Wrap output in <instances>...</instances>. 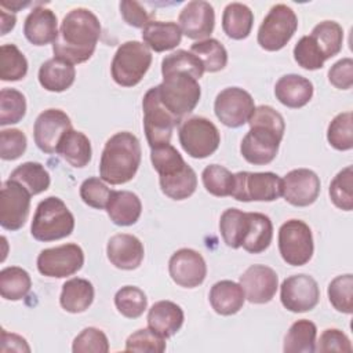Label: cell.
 I'll list each match as a JSON object with an SVG mask.
<instances>
[{
  "label": "cell",
  "mask_w": 353,
  "mask_h": 353,
  "mask_svg": "<svg viewBox=\"0 0 353 353\" xmlns=\"http://www.w3.org/2000/svg\"><path fill=\"white\" fill-rule=\"evenodd\" d=\"M94 301V285L91 281L73 277L63 283L59 303L69 313H81L87 310Z\"/></svg>",
  "instance_id": "obj_31"
},
{
  "label": "cell",
  "mask_w": 353,
  "mask_h": 353,
  "mask_svg": "<svg viewBox=\"0 0 353 353\" xmlns=\"http://www.w3.org/2000/svg\"><path fill=\"white\" fill-rule=\"evenodd\" d=\"M26 113L25 95L15 88H3L0 91V125L15 124Z\"/></svg>",
  "instance_id": "obj_46"
},
{
  "label": "cell",
  "mask_w": 353,
  "mask_h": 353,
  "mask_svg": "<svg viewBox=\"0 0 353 353\" xmlns=\"http://www.w3.org/2000/svg\"><path fill=\"white\" fill-rule=\"evenodd\" d=\"M161 84L157 85L161 105L179 121L190 113L200 101L201 88L197 79L181 70L164 72Z\"/></svg>",
  "instance_id": "obj_4"
},
{
  "label": "cell",
  "mask_w": 353,
  "mask_h": 353,
  "mask_svg": "<svg viewBox=\"0 0 353 353\" xmlns=\"http://www.w3.org/2000/svg\"><path fill=\"white\" fill-rule=\"evenodd\" d=\"M139 164V139L132 132L120 131L105 143L99 161V175L103 182L121 185L135 176Z\"/></svg>",
  "instance_id": "obj_3"
},
{
  "label": "cell",
  "mask_w": 353,
  "mask_h": 353,
  "mask_svg": "<svg viewBox=\"0 0 353 353\" xmlns=\"http://www.w3.org/2000/svg\"><path fill=\"white\" fill-rule=\"evenodd\" d=\"M255 109L251 94L240 87L222 90L214 102V112L218 120L226 127L237 128L248 123Z\"/></svg>",
  "instance_id": "obj_14"
},
{
  "label": "cell",
  "mask_w": 353,
  "mask_h": 353,
  "mask_svg": "<svg viewBox=\"0 0 353 353\" xmlns=\"http://www.w3.org/2000/svg\"><path fill=\"white\" fill-rule=\"evenodd\" d=\"M32 287L29 273L18 266H8L0 272V294L4 299L19 301L28 295Z\"/></svg>",
  "instance_id": "obj_35"
},
{
  "label": "cell",
  "mask_w": 353,
  "mask_h": 353,
  "mask_svg": "<svg viewBox=\"0 0 353 353\" xmlns=\"http://www.w3.org/2000/svg\"><path fill=\"white\" fill-rule=\"evenodd\" d=\"M247 225V212L239 208H228L222 212L219 219L221 236L228 247L240 248L244 230Z\"/></svg>",
  "instance_id": "obj_40"
},
{
  "label": "cell",
  "mask_w": 353,
  "mask_h": 353,
  "mask_svg": "<svg viewBox=\"0 0 353 353\" xmlns=\"http://www.w3.org/2000/svg\"><path fill=\"white\" fill-rule=\"evenodd\" d=\"M254 14L243 3H230L222 15V29L228 37L234 40L245 39L252 29Z\"/></svg>",
  "instance_id": "obj_32"
},
{
  "label": "cell",
  "mask_w": 353,
  "mask_h": 353,
  "mask_svg": "<svg viewBox=\"0 0 353 353\" xmlns=\"http://www.w3.org/2000/svg\"><path fill=\"white\" fill-rule=\"evenodd\" d=\"M106 254L110 263L116 268L134 270L141 265L145 250L138 237L128 233H117L109 239Z\"/></svg>",
  "instance_id": "obj_21"
},
{
  "label": "cell",
  "mask_w": 353,
  "mask_h": 353,
  "mask_svg": "<svg viewBox=\"0 0 353 353\" xmlns=\"http://www.w3.org/2000/svg\"><path fill=\"white\" fill-rule=\"evenodd\" d=\"M317 352H352V343L345 332L338 328H327L316 342Z\"/></svg>",
  "instance_id": "obj_54"
},
{
  "label": "cell",
  "mask_w": 353,
  "mask_h": 353,
  "mask_svg": "<svg viewBox=\"0 0 353 353\" xmlns=\"http://www.w3.org/2000/svg\"><path fill=\"white\" fill-rule=\"evenodd\" d=\"M112 190L105 185V182L97 176H91L85 179L80 186V197L81 200L92 207V208H106L108 200L110 197Z\"/></svg>",
  "instance_id": "obj_52"
},
{
  "label": "cell",
  "mask_w": 353,
  "mask_h": 353,
  "mask_svg": "<svg viewBox=\"0 0 353 353\" xmlns=\"http://www.w3.org/2000/svg\"><path fill=\"white\" fill-rule=\"evenodd\" d=\"M283 194V179L274 172L234 174L232 197L239 201H273Z\"/></svg>",
  "instance_id": "obj_10"
},
{
  "label": "cell",
  "mask_w": 353,
  "mask_h": 353,
  "mask_svg": "<svg viewBox=\"0 0 353 353\" xmlns=\"http://www.w3.org/2000/svg\"><path fill=\"white\" fill-rule=\"evenodd\" d=\"M84 252L74 243L43 250L37 256V270L46 277H68L81 269Z\"/></svg>",
  "instance_id": "obj_12"
},
{
  "label": "cell",
  "mask_w": 353,
  "mask_h": 353,
  "mask_svg": "<svg viewBox=\"0 0 353 353\" xmlns=\"http://www.w3.org/2000/svg\"><path fill=\"white\" fill-rule=\"evenodd\" d=\"M316 335L317 327L313 321L298 320L290 327L284 338L283 350L285 353H312L316 347Z\"/></svg>",
  "instance_id": "obj_33"
},
{
  "label": "cell",
  "mask_w": 353,
  "mask_h": 353,
  "mask_svg": "<svg viewBox=\"0 0 353 353\" xmlns=\"http://www.w3.org/2000/svg\"><path fill=\"white\" fill-rule=\"evenodd\" d=\"M114 305L120 314L127 319H137L148 307L145 292L135 285H124L114 295Z\"/></svg>",
  "instance_id": "obj_41"
},
{
  "label": "cell",
  "mask_w": 353,
  "mask_h": 353,
  "mask_svg": "<svg viewBox=\"0 0 353 353\" xmlns=\"http://www.w3.org/2000/svg\"><path fill=\"white\" fill-rule=\"evenodd\" d=\"M72 350L73 353H106L109 341L102 330L87 327L74 338Z\"/></svg>",
  "instance_id": "obj_50"
},
{
  "label": "cell",
  "mask_w": 353,
  "mask_h": 353,
  "mask_svg": "<svg viewBox=\"0 0 353 353\" xmlns=\"http://www.w3.org/2000/svg\"><path fill=\"white\" fill-rule=\"evenodd\" d=\"M320 193V178L309 168H296L283 178V197L295 207L313 204Z\"/></svg>",
  "instance_id": "obj_18"
},
{
  "label": "cell",
  "mask_w": 353,
  "mask_h": 353,
  "mask_svg": "<svg viewBox=\"0 0 353 353\" xmlns=\"http://www.w3.org/2000/svg\"><path fill=\"white\" fill-rule=\"evenodd\" d=\"M245 295L240 284L232 280H221L211 287L210 303L221 316L236 314L244 305Z\"/></svg>",
  "instance_id": "obj_28"
},
{
  "label": "cell",
  "mask_w": 353,
  "mask_h": 353,
  "mask_svg": "<svg viewBox=\"0 0 353 353\" xmlns=\"http://www.w3.org/2000/svg\"><path fill=\"white\" fill-rule=\"evenodd\" d=\"M178 138L182 149L193 159H205L211 156L221 143V135L216 125L201 116L183 120L179 125Z\"/></svg>",
  "instance_id": "obj_7"
},
{
  "label": "cell",
  "mask_w": 353,
  "mask_h": 353,
  "mask_svg": "<svg viewBox=\"0 0 353 353\" xmlns=\"http://www.w3.org/2000/svg\"><path fill=\"white\" fill-rule=\"evenodd\" d=\"M30 4V1H26V3H21V1H4V0H1L0 1V6H1V8L4 10V8H7V10H10V11H12V12H15V11H18L19 8H23V7H26V6H29Z\"/></svg>",
  "instance_id": "obj_59"
},
{
  "label": "cell",
  "mask_w": 353,
  "mask_h": 353,
  "mask_svg": "<svg viewBox=\"0 0 353 353\" xmlns=\"http://www.w3.org/2000/svg\"><path fill=\"white\" fill-rule=\"evenodd\" d=\"M274 95L287 108L298 109L309 103L313 97V84L301 74H284L274 85Z\"/></svg>",
  "instance_id": "obj_23"
},
{
  "label": "cell",
  "mask_w": 353,
  "mask_h": 353,
  "mask_svg": "<svg viewBox=\"0 0 353 353\" xmlns=\"http://www.w3.org/2000/svg\"><path fill=\"white\" fill-rule=\"evenodd\" d=\"M150 160L160 178L171 176L188 165L181 153L170 143L152 148Z\"/></svg>",
  "instance_id": "obj_42"
},
{
  "label": "cell",
  "mask_w": 353,
  "mask_h": 353,
  "mask_svg": "<svg viewBox=\"0 0 353 353\" xmlns=\"http://www.w3.org/2000/svg\"><path fill=\"white\" fill-rule=\"evenodd\" d=\"M106 212L114 225L130 226L139 219L142 203L130 190H112L106 204Z\"/></svg>",
  "instance_id": "obj_25"
},
{
  "label": "cell",
  "mask_w": 353,
  "mask_h": 353,
  "mask_svg": "<svg viewBox=\"0 0 353 353\" xmlns=\"http://www.w3.org/2000/svg\"><path fill=\"white\" fill-rule=\"evenodd\" d=\"M76 77L74 66L61 58H51L39 69V83L47 91L62 92L68 90Z\"/></svg>",
  "instance_id": "obj_27"
},
{
  "label": "cell",
  "mask_w": 353,
  "mask_h": 353,
  "mask_svg": "<svg viewBox=\"0 0 353 353\" xmlns=\"http://www.w3.org/2000/svg\"><path fill=\"white\" fill-rule=\"evenodd\" d=\"M148 327L163 338L175 335L183 324V310L171 301H159L148 312Z\"/></svg>",
  "instance_id": "obj_24"
},
{
  "label": "cell",
  "mask_w": 353,
  "mask_h": 353,
  "mask_svg": "<svg viewBox=\"0 0 353 353\" xmlns=\"http://www.w3.org/2000/svg\"><path fill=\"white\" fill-rule=\"evenodd\" d=\"M294 59L301 68L306 70L321 69L325 62L321 50L310 37V34L303 36L298 40V43L294 47Z\"/></svg>",
  "instance_id": "obj_49"
},
{
  "label": "cell",
  "mask_w": 353,
  "mask_h": 353,
  "mask_svg": "<svg viewBox=\"0 0 353 353\" xmlns=\"http://www.w3.org/2000/svg\"><path fill=\"white\" fill-rule=\"evenodd\" d=\"M72 128L69 116L61 109H47L41 112L33 125L36 146L48 154L57 153L63 134Z\"/></svg>",
  "instance_id": "obj_16"
},
{
  "label": "cell",
  "mask_w": 353,
  "mask_h": 353,
  "mask_svg": "<svg viewBox=\"0 0 353 353\" xmlns=\"http://www.w3.org/2000/svg\"><path fill=\"white\" fill-rule=\"evenodd\" d=\"M310 37L321 50L325 61L332 58L342 50L343 30L342 26L335 21H323L317 23L313 28Z\"/></svg>",
  "instance_id": "obj_37"
},
{
  "label": "cell",
  "mask_w": 353,
  "mask_h": 353,
  "mask_svg": "<svg viewBox=\"0 0 353 353\" xmlns=\"http://www.w3.org/2000/svg\"><path fill=\"white\" fill-rule=\"evenodd\" d=\"M205 190L216 197L230 196L234 185V174L219 164H210L201 172Z\"/></svg>",
  "instance_id": "obj_43"
},
{
  "label": "cell",
  "mask_w": 353,
  "mask_h": 353,
  "mask_svg": "<svg viewBox=\"0 0 353 353\" xmlns=\"http://www.w3.org/2000/svg\"><path fill=\"white\" fill-rule=\"evenodd\" d=\"M161 192L172 200H185L190 197L197 188V175L190 165H186L179 172L159 178Z\"/></svg>",
  "instance_id": "obj_36"
},
{
  "label": "cell",
  "mask_w": 353,
  "mask_h": 353,
  "mask_svg": "<svg viewBox=\"0 0 353 353\" xmlns=\"http://www.w3.org/2000/svg\"><path fill=\"white\" fill-rule=\"evenodd\" d=\"M15 15L7 14L6 10H1V34H6L15 26Z\"/></svg>",
  "instance_id": "obj_58"
},
{
  "label": "cell",
  "mask_w": 353,
  "mask_h": 353,
  "mask_svg": "<svg viewBox=\"0 0 353 353\" xmlns=\"http://www.w3.org/2000/svg\"><path fill=\"white\" fill-rule=\"evenodd\" d=\"M127 352H149L161 353L165 350V338L160 336L154 331L148 328H141L132 332L125 341Z\"/></svg>",
  "instance_id": "obj_51"
},
{
  "label": "cell",
  "mask_w": 353,
  "mask_h": 353,
  "mask_svg": "<svg viewBox=\"0 0 353 353\" xmlns=\"http://www.w3.org/2000/svg\"><path fill=\"white\" fill-rule=\"evenodd\" d=\"M171 70L188 72L199 80L204 73V66L193 52L186 50H178L165 55L161 61V73Z\"/></svg>",
  "instance_id": "obj_48"
},
{
  "label": "cell",
  "mask_w": 353,
  "mask_h": 353,
  "mask_svg": "<svg viewBox=\"0 0 353 353\" xmlns=\"http://www.w3.org/2000/svg\"><path fill=\"white\" fill-rule=\"evenodd\" d=\"M28 73V61L15 44H3L0 48V79L18 81Z\"/></svg>",
  "instance_id": "obj_39"
},
{
  "label": "cell",
  "mask_w": 353,
  "mask_h": 353,
  "mask_svg": "<svg viewBox=\"0 0 353 353\" xmlns=\"http://www.w3.org/2000/svg\"><path fill=\"white\" fill-rule=\"evenodd\" d=\"M273 237V225L268 215L261 212H247V225L241 247L251 254L265 251Z\"/></svg>",
  "instance_id": "obj_26"
},
{
  "label": "cell",
  "mask_w": 353,
  "mask_h": 353,
  "mask_svg": "<svg viewBox=\"0 0 353 353\" xmlns=\"http://www.w3.org/2000/svg\"><path fill=\"white\" fill-rule=\"evenodd\" d=\"M240 285L251 303H268L279 287L277 273L265 265H251L241 276Z\"/></svg>",
  "instance_id": "obj_19"
},
{
  "label": "cell",
  "mask_w": 353,
  "mask_h": 353,
  "mask_svg": "<svg viewBox=\"0 0 353 353\" xmlns=\"http://www.w3.org/2000/svg\"><path fill=\"white\" fill-rule=\"evenodd\" d=\"M143 128L148 143L152 148L170 143L172 137V130L179 120L174 117L160 102L159 88L152 87L146 91L143 101Z\"/></svg>",
  "instance_id": "obj_9"
},
{
  "label": "cell",
  "mask_w": 353,
  "mask_h": 353,
  "mask_svg": "<svg viewBox=\"0 0 353 353\" xmlns=\"http://www.w3.org/2000/svg\"><path fill=\"white\" fill-rule=\"evenodd\" d=\"M73 229L74 216L59 197L50 196L39 203L30 225V233L36 240H59L68 237Z\"/></svg>",
  "instance_id": "obj_5"
},
{
  "label": "cell",
  "mask_w": 353,
  "mask_h": 353,
  "mask_svg": "<svg viewBox=\"0 0 353 353\" xmlns=\"http://www.w3.org/2000/svg\"><path fill=\"white\" fill-rule=\"evenodd\" d=\"M10 179L19 182L26 188L32 196L48 189L51 178L43 164L36 161H26L19 164L10 175Z\"/></svg>",
  "instance_id": "obj_34"
},
{
  "label": "cell",
  "mask_w": 353,
  "mask_h": 353,
  "mask_svg": "<svg viewBox=\"0 0 353 353\" xmlns=\"http://www.w3.org/2000/svg\"><path fill=\"white\" fill-rule=\"evenodd\" d=\"M327 294L334 309L346 314L353 312V276L350 273L336 276L330 283Z\"/></svg>",
  "instance_id": "obj_47"
},
{
  "label": "cell",
  "mask_w": 353,
  "mask_h": 353,
  "mask_svg": "<svg viewBox=\"0 0 353 353\" xmlns=\"http://www.w3.org/2000/svg\"><path fill=\"white\" fill-rule=\"evenodd\" d=\"M298 18L291 7L285 4L273 6L258 29V44L266 51L281 50L294 36Z\"/></svg>",
  "instance_id": "obj_8"
},
{
  "label": "cell",
  "mask_w": 353,
  "mask_h": 353,
  "mask_svg": "<svg viewBox=\"0 0 353 353\" xmlns=\"http://www.w3.org/2000/svg\"><path fill=\"white\" fill-rule=\"evenodd\" d=\"M152 63V52L145 43L130 40L123 43L110 65L113 80L121 87L137 85Z\"/></svg>",
  "instance_id": "obj_6"
},
{
  "label": "cell",
  "mask_w": 353,
  "mask_h": 353,
  "mask_svg": "<svg viewBox=\"0 0 353 353\" xmlns=\"http://www.w3.org/2000/svg\"><path fill=\"white\" fill-rule=\"evenodd\" d=\"M57 153L72 167L83 168L91 160V142L85 134L70 128L63 134Z\"/></svg>",
  "instance_id": "obj_30"
},
{
  "label": "cell",
  "mask_w": 353,
  "mask_h": 353,
  "mask_svg": "<svg viewBox=\"0 0 353 353\" xmlns=\"http://www.w3.org/2000/svg\"><path fill=\"white\" fill-rule=\"evenodd\" d=\"M23 34L33 46L54 43L58 36V21L54 11L44 7L33 8L25 18Z\"/></svg>",
  "instance_id": "obj_22"
},
{
  "label": "cell",
  "mask_w": 353,
  "mask_h": 353,
  "mask_svg": "<svg viewBox=\"0 0 353 353\" xmlns=\"http://www.w3.org/2000/svg\"><path fill=\"white\" fill-rule=\"evenodd\" d=\"M330 83L339 90H349L353 85V61L342 58L335 62L328 70Z\"/></svg>",
  "instance_id": "obj_55"
},
{
  "label": "cell",
  "mask_w": 353,
  "mask_h": 353,
  "mask_svg": "<svg viewBox=\"0 0 353 353\" xmlns=\"http://www.w3.org/2000/svg\"><path fill=\"white\" fill-rule=\"evenodd\" d=\"M101 36V23L97 15L83 7L70 10L62 19L58 36L52 43L55 58L72 65L91 58Z\"/></svg>",
  "instance_id": "obj_1"
},
{
  "label": "cell",
  "mask_w": 353,
  "mask_h": 353,
  "mask_svg": "<svg viewBox=\"0 0 353 353\" xmlns=\"http://www.w3.org/2000/svg\"><path fill=\"white\" fill-rule=\"evenodd\" d=\"M319 299V284L309 274H294L281 283L280 301L283 306L292 313H302L314 309Z\"/></svg>",
  "instance_id": "obj_15"
},
{
  "label": "cell",
  "mask_w": 353,
  "mask_h": 353,
  "mask_svg": "<svg viewBox=\"0 0 353 353\" xmlns=\"http://www.w3.org/2000/svg\"><path fill=\"white\" fill-rule=\"evenodd\" d=\"M190 52H193L201 61L204 72H219L228 63V51L216 39H205L193 43Z\"/></svg>",
  "instance_id": "obj_38"
},
{
  "label": "cell",
  "mask_w": 353,
  "mask_h": 353,
  "mask_svg": "<svg viewBox=\"0 0 353 353\" xmlns=\"http://www.w3.org/2000/svg\"><path fill=\"white\" fill-rule=\"evenodd\" d=\"M330 197L335 207L343 211L353 208V168L352 165L341 170L330 183Z\"/></svg>",
  "instance_id": "obj_45"
},
{
  "label": "cell",
  "mask_w": 353,
  "mask_h": 353,
  "mask_svg": "<svg viewBox=\"0 0 353 353\" xmlns=\"http://www.w3.org/2000/svg\"><path fill=\"white\" fill-rule=\"evenodd\" d=\"M327 139L336 150H350L353 148V116L352 112L336 114L327 130Z\"/></svg>",
  "instance_id": "obj_44"
},
{
  "label": "cell",
  "mask_w": 353,
  "mask_h": 353,
  "mask_svg": "<svg viewBox=\"0 0 353 353\" xmlns=\"http://www.w3.org/2000/svg\"><path fill=\"white\" fill-rule=\"evenodd\" d=\"M30 192L19 182L7 179L0 192V225L7 230L21 229L29 215Z\"/></svg>",
  "instance_id": "obj_13"
},
{
  "label": "cell",
  "mask_w": 353,
  "mask_h": 353,
  "mask_svg": "<svg viewBox=\"0 0 353 353\" xmlns=\"http://www.w3.org/2000/svg\"><path fill=\"white\" fill-rule=\"evenodd\" d=\"M142 39L148 48L163 52L175 48L182 39V30L175 22L150 21L142 29Z\"/></svg>",
  "instance_id": "obj_29"
},
{
  "label": "cell",
  "mask_w": 353,
  "mask_h": 353,
  "mask_svg": "<svg viewBox=\"0 0 353 353\" xmlns=\"http://www.w3.org/2000/svg\"><path fill=\"white\" fill-rule=\"evenodd\" d=\"M313 236L310 228L301 219H290L279 229V251L285 263L302 266L312 259Z\"/></svg>",
  "instance_id": "obj_11"
},
{
  "label": "cell",
  "mask_w": 353,
  "mask_h": 353,
  "mask_svg": "<svg viewBox=\"0 0 353 353\" xmlns=\"http://www.w3.org/2000/svg\"><path fill=\"white\" fill-rule=\"evenodd\" d=\"M0 350L3 353H6V352H30V347L25 338L19 336L17 334H10L6 330H1Z\"/></svg>",
  "instance_id": "obj_57"
},
{
  "label": "cell",
  "mask_w": 353,
  "mask_h": 353,
  "mask_svg": "<svg viewBox=\"0 0 353 353\" xmlns=\"http://www.w3.org/2000/svg\"><path fill=\"white\" fill-rule=\"evenodd\" d=\"M26 135L18 128L0 131V157L3 160H15L26 150Z\"/></svg>",
  "instance_id": "obj_53"
},
{
  "label": "cell",
  "mask_w": 353,
  "mask_h": 353,
  "mask_svg": "<svg viewBox=\"0 0 353 353\" xmlns=\"http://www.w3.org/2000/svg\"><path fill=\"white\" fill-rule=\"evenodd\" d=\"M250 131L240 143L241 156L251 164L263 165L274 160L285 131L283 116L269 105L256 106L248 120Z\"/></svg>",
  "instance_id": "obj_2"
},
{
  "label": "cell",
  "mask_w": 353,
  "mask_h": 353,
  "mask_svg": "<svg viewBox=\"0 0 353 353\" xmlns=\"http://www.w3.org/2000/svg\"><path fill=\"white\" fill-rule=\"evenodd\" d=\"M168 272L174 283L185 288L200 285L207 276V265L203 255L192 248L175 251L168 262Z\"/></svg>",
  "instance_id": "obj_17"
},
{
  "label": "cell",
  "mask_w": 353,
  "mask_h": 353,
  "mask_svg": "<svg viewBox=\"0 0 353 353\" xmlns=\"http://www.w3.org/2000/svg\"><path fill=\"white\" fill-rule=\"evenodd\" d=\"M120 14L123 19L134 28H145L150 21L152 15L135 0H123L120 3Z\"/></svg>",
  "instance_id": "obj_56"
},
{
  "label": "cell",
  "mask_w": 353,
  "mask_h": 353,
  "mask_svg": "<svg viewBox=\"0 0 353 353\" xmlns=\"http://www.w3.org/2000/svg\"><path fill=\"white\" fill-rule=\"evenodd\" d=\"M178 23L186 37L192 40H205L214 30V7L203 0H192L181 10Z\"/></svg>",
  "instance_id": "obj_20"
}]
</instances>
